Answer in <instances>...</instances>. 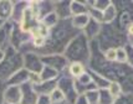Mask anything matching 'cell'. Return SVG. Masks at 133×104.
Masks as SVG:
<instances>
[{
	"mask_svg": "<svg viewBox=\"0 0 133 104\" xmlns=\"http://www.w3.org/2000/svg\"><path fill=\"white\" fill-rule=\"evenodd\" d=\"M81 31L76 30L72 24L71 19L69 20H60V23L50 30V34L46 39L45 46L37 52L40 56H47V55H57L64 53L65 48L67 47L70 41L78 35Z\"/></svg>",
	"mask_w": 133,
	"mask_h": 104,
	"instance_id": "obj_1",
	"label": "cell"
},
{
	"mask_svg": "<svg viewBox=\"0 0 133 104\" xmlns=\"http://www.w3.org/2000/svg\"><path fill=\"white\" fill-rule=\"evenodd\" d=\"M99 50L103 52L108 48L123 47L128 42L126 31L122 30L118 24L115 21L112 24H102L99 35L96 39Z\"/></svg>",
	"mask_w": 133,
	"mask_h": 104,
	"instance_id": "obj_2",
	"label": "cell"
},
{
	"mask_svg": "<svg viewBox=\"0 0 133 104\" xmlns=\"http://www.w3.org/2000/svg\"><path fill=\"white\" fill-rule=\"evenodd\" d=\"M64 56L69 62H80L87 67L91 57V42L82 32H80L70 41L64 51Z\"/></svg>",
	"mask_w": 133,
	"mask_h": 104,
	"instance_id": "obj_3",
	"label": "cell"
},
{
	"mask_svg": "<svg viewBox=\"0 0 133 104\" xmlns=\"http://www.w3.org/2000/svg\"><path fill=\"white\" fill-rule=\"evenodd\" d=\"M23 55L17 52L15 48L9 47L5 51L4 58L0 61V81L6 83V81L15 72L23 68Z\"/></svg>",
	"mask_w": 133,
	"mask_h": 104,
	"instance_id": "obj_4",
	"label": "cell"
},
{
	"mask_svg": "<svg viewBox=\"0 0 133 104\" xmlns=\"http://www.w3.org/2000/svg\"><path fill=\"white\" fill-rule=\"evenodd\" d=\"M57 89L64 94L65 100L70 104H74L76 99L78 98V94L76 92L75 82L67 75V71L60 73L57 78Z\"/></svg>",
	"mask_w": 133,
	"mask_h": 104,
	"instance_id": "obj_5",
	"label": "cell"
},
{
	"mask_svg": "<svg viewBox=\"0 0 133 104\" xmlns=\"http://www.w3.org/2000/svg\"><path fill=\"white\" fill-rule=\"evenodd\" d=\"M44 66L51 67L58 73L65 72L69 67V61L64 56V53H57V55H47V56H41Z\"/></svg>",
	"mask_w": 133,
	"mask_h": 104,
	"instance_id": "obj_6",
	"label": "cell"
},
{
	"mask_svg": "<svg viewBox=\"0 0 133 104\" xmlns=\"http://www.w3.org/2000/svg\"><path fill=\"white\" fill-rule=\"evenodd\" d=\"M23 62L25 68L30 73H40L42 68H44V63H42V58L40 55L35 53V52H28L23 55Z\"/></svg>",
	"mask_w": 133,
	"mask_h": 104,
	"instance_id": "obj_7",
	"label": "cell"
},
{
	"mask_svg": "<svg viewBox=\"0 0 133 104\" xmlns=\"http://www.w3.org/2000/svg\"><path fill=\"white\" fill-rule=\"evenodd\" d=\"M32 41V37L29 32H25L20 29V26L15 24L14 29H12L11 34V47L15 48L17 52H20V50L23 48L26 43H29Z\"/></svg>",
	"mask_w": 133,
	"mask_h": 104,
	"instance_id": "obj_8",
	"label": "cell"
},
{
	"mask_svg": "<svg viewBox=\"0 0 133 104\" xmlns=\"http://www.w3.org/2000/svg\"><path fill=\"white\" fill-rule=\"evenodd\" d=\"M74 82H75V88L78 95H85L87 92L93 91V89H97L96 86L93 84L92 79H91V76L88 73V71H86L77 79H74Z\"/></svg>",
	"mask_w": 133,
	"mask_h": 104,
	"instance_id": "obj_9",
	"label": "cell"
},
{
	"mask_svg": "<svg viewBox=\"0 0 133 104\" xmlns=\"http://www.w3.org/2000/svg\"><path fill=\"white\" fill-rule=\"evenodd\" d=\"M40 19L35 15L34 12L31 11V9H30L29 6H28V9L25 10L23 15V19H21V21L19 24V26H20V29L25 31V32H31L32 30L40 24Z\"/></svg>",
	"mask_w": 133,
	"mask_h": 104,
	"instance_id": "obj_10",
	"label": "cell"
},
{
	"mask_svg": "<svg viewBox=\"0 0 133 104\" xmlns=\"http://www.w3.org/2000/svg\"><path fill=\"white\" fill-rule=\"evenodd\" d=\"M15 24L12 21H6L0 27V50L6 51L9 47H11V34Z\"/></svg>",
	"mask_w": 133,
	"mask_h": 104,
	"instance_id": "obj_11",
	"label": "cell"
},
{
	"mask_svg": "<svg viewBox=\"0 0 133 104\" xmlns=\"http://www.w3.org/2000/svg\"><path fill=\"white\" fill-rule=\"evenodd\" d=\"M55 9L54 12L57 15L60 20H69L72 17L71 15V0H56L54 1Z\"/></svg>",
	"mask_w": 133,
	"mask_h": 104,
	"instance_id": "obj_12",
	"label": "cell"
},
{
	"mask_svg": "<svg viewBox=\"0 0 133 104\" xmlns=\"http://www.w3.org/2000/svg\"><path fill=\"white\" fill-rule=\"evenodd\" d=\"M20 89H21V102H20V104H36L39 94L35 92L32 84H30L28 82V83H25L20 87Z\"/></svg>",
	"mask_w": 133,
	"mask_h": 104,
	"instance_id": "obj_13",
	"label": "cell"
},
{
	"mask_svg": "<svg viewBox=\"0 0 133 104\" xmlns=\"http://www.w3.org/2000/svg\"><path fill=\"white\" fill-rule=\"evenodd\" d=\"M21 102V89L16 86H6L4 92V103L20 104Z\"/></svg>",
	"mask_w": 133,
	"mask_h": 104,
	"instance_id": "obj_14",
	"label": "cell"
},
{
	"mask_svg": "<svg viewBox=\"0 0 133 104\" xmlns=\"http://www.w3.org/2000/svg\"><path fill=\"white\" fill-rule=\"evenodd\" d=\"M101 27H102V24L93 20V19H90V21L87 23L86 27L82 30V34L86 36V39L90 42L91 41H95L97 39V36L99 35V31H101Z\"/></svg>",
	"mask_w": 133,
	"mask_h": 104,
	"instance_id": "obj_15",
	"label": "cell"
},
{
	"mask_svg": "<svg viewBox=\"0 0 133 104\" xmlns=\"http://www.w3.org/2000/svg\"><path fill=\"white\" fill-rule=\"evenodd\" d=\"M29 6V1H24V0H20V1H12V14H11V19L10 21H12L14 24L19 25L21 19H23V15L25 10L28 9Z\"/></svg>",
	"mask_w": 133,
	"mask_h": 104,
	"instance_id": "obj_16",
	"label": "cell"
},
{
	"mask_svg": "<svg viewBox=\"0 0 133 104\" xmlns=\"http://www.w3.org/2000/svg\"><path fill=\"white\" fill-rule=\"evenodd\" d=\"M29 75H30V72H28L25 68L19 69L17 72H15V73L6 81V86L21 87L23 84L29 82Z\"/></svg>",
	"mask_w": 133,
	"mask_h": 104,
	"instance_id": "obj_17",
	"label": "cell"
},
{
	"mask_svg": "<svg viewBox=\"0 0 133 104\" xmlns=\"http://www.w3.org/2000/svg\"><path fill=\"white\" fill-rule=\"evenodd\" d=\"M57 88V79L52 81H41L39 84L34 86L35 92L39 95H50Z\"/></svg>",
	"mask_w": 133,
	"mask_h": 104,
	"instance_id": "obj_18",
	"label": "cell"
},
{
	"mask_svg": "<svg viewBox=\"0 0 133 104\" xmlns=\"http://www.w3.org/2000/svg\"><path fill=\"white\" fill-rule=\"evenodd\" d=\"M36 9H37V15H39V19H41L44 16H46L49 14L54 12V9H55V4L54 1H50V0H41V1H36Z\"/></svg>",
	"mask_w": 133,
	"mask_h": 104,
	"instance_id": "obj_19",
	"label": "cell"
},
{
	"mask_svg": "<svg viewBox=\"0 0 133 104\" xmlns=\"http://www.w3.org/2000/svg\"><path fill=\"white\" fill-rule=\"evenodd\" d=\"M66 71H67V75H69L72 79H77L78 77H81L87 71V67L85 64L80 63V62H70L69 67H67Z\"/></svg>",
	"mask_w": 133,
	"mask_h": 104,
	"instance_id": "obj_20",
	"label": "cell"
},
{
	"mask_svg": "<svg viewBox=\"0 0 133 104\" xmlns=\"http://www.w3.org/2000/svg\"><path fill=\"white\" fill-rule=\"evenodd\" d=\"M12 14V1L0 0V19L3 21H10Z\"/></svg>",
	"mask_w": 133,
	"mask_h": 104,
	"instance_id": "obj_21",
	"label": "cell"
},
{
	"mask_svg": "<svg viewBox=\"0 0 133 104\" xmlns=\"http://www.w3.org/2000/svg\"><path fill=\"white\" fill-rule=\"evenodd\" d=\"M88 71V73L91 76V79H92L93 84L96 86V88L101 91V89H107L108 86H110V81L107 79V78H104L103 76L98 75V73H96V72H93L91 69H87Z\"/></svg>",
	"mask_w": 133,
	"mask_h": 104,
	"instance_id": "obj_22",
	"label": "cell"
},
{
	"mask_svg": "<svg viewBox=\"0 0 133 104\" xmlns=\"http://www.w3.org/2000/svg\"><path fill=\"white\" fill-rule=\"evenodd\" d=\"M117 16H118V11H117L116 6L111 4L107 9H104L102 11V24H112L116 21Z\"/></svg>",
	"mask_w": 133,
	"mask_h": 104,
	"instance_id": "obj_23",
	"label": "cell"
},
{
	"mask_svg": "<svg viewBox=\"0 0 133 104\" xmlns=\"http://www.w3.org/2000/svg\"><path fill=\"white\" fill-rule=\"evenodd\" d=\"M88 11L86 1H77V0H71V15L77 16V15H85Z\"/></svg>",
	"mask_w": 133,
	"mask_h": 104,
	"instance_id": "obj_24",
	"label": "cell"
},
{
	"mask_svg": "<svg viewBox=\"0 0 133 104\" xmlns=\"http://www.w3.org/2000/svg\"><path fill=\"white\" fill-rule=\"evenodd\" d=\"M90 21V16L85 14V15H77V16H72L71 17V24H72V26L75 27L76 30H78V31H81L86 27L87 23Z\"/></svg>",
	"mask_w": 133,
	"mask_h": 104,
	"instance_id": "obj_25",
	"label": "cell"
},
{
	"mask_svg": "<svg viewBox=\"0 0 133 104\" xmlns=\"http://www.w3.org/2000/svg\"><path fill=\"white\" fill-rule=\"evenodd\" d=\"M60 73L57 71H55L51 67H47V66H44L42 71L40 72V78L41 81H52V79H57Z\"/></svg>",
	"mask_w": 133,
	"mask_h": 104,
	"instance_id": "obj_26",
	"label": "cell"
},
{
	"mask_svg": "<svg viewBox=\"0 0 133 104\" xmlns=\"http://www.w3.org/2000/svg\"><path fill=\"white\" fill-rule=\"evenodd\" d=\"M60 23V19L57 17V15L55 14V12H51V14H49L46 16H44L41 19V24L42 25H45L47 29H54L57 24Z\"/></svg>",
	"mask_w": 133,
	"mask_h": 104,
	"instance_id": "obj_27",
	"label": "cell"
},
{
	"mask_svg": "<svg viewBox=\"0 0 133 104\" xmlns=\"http://www.w3.org/2000/svg\"><path fill=\"white\" fill-rule=\"evenodd\" d=\"M50 34V29H47L45 25H42V24H39L36 27H35L30 35H31V37L32 39H36V37H44V39H47V36Z\"/></svg>",
	"mask_w": 133,
	"mask_h": 104,
	"instance_id": "obj_28",
	"label": "cell"
},
{
	"mask_svg": "<svg viewBox=\"0 0 133 104\" xmlns=\"http://www.w3.org/2000/svg\"><path fill=\"white\" fill-rule=\"evenodd\" d=\"M107 91L110 92V94L113 97V98L116 99L118 97H121L122 94H123V89H122V86L118 83V82H110V86L107 88Z\"/></svg>",
	"mask_w": 133,
	"mask_h": 104,
	"instance_id": "obj_29",
	"label": "cell"
},
{
	"mask_svg": "<svg viewBox=\"0 0 133 104\" xmlns=\"http://www.w3.org/2000/svg\"><path fill=\"white\" fill-rule=\"evenodd\" d=\"M87 4L90 6H92V8H95L96 10L103 11L104 9H107L112 4V1L111 0H90V1H87Z\"/></svg>",
	"mask_w": 133,
	"mask_h": 104,
	"instance_id": "obj_30",
	"label": "cell"
},
{
	"mask_svg": "<svg viewBox=\"0 0 133 104\" xmlns=\"http://www.w3.org/2000/svg\"><path fill=\"white\" fill-rule=\"evenodd\" d=\"M98 104H113V102H115V98L111 95L107 89L98 91Z\"/></svg>",
	"mask_w": 133,
	"mask_h": 104,
	"instance_id": "obj_31",
	"label": "cell"
},
{
	"mask_svg": "<svg viewBox=\"0 0 133 104\" xmlns=\"http://www.w3.org/2000/svg\"><path fill=\"white\" fill-rule=\"evenodd\" d=\"M86 4H87V1H86ZM87 8H88L87 15L90 16V19H93V20H96V21H98V23L102 24V11H99V10H96L95 8L90 6L88 4H87Z\"/></svg>",
	"mask_w": 133,
	"mask_h": 104,
	"instance_id": "obj_32",
	"label": "cell"
},
{
	"mask_svg": "<svg viewBox=\"0 0 133 104\" xmlns=\"http://www.w3.org/2000/svg\"><path fill=\"white\" fill-rule=\"evenodd\" d=\"M85 98H86L87 103L88 104H98V89H93V91H90L85 94Z\"/></svg>",
	"mask_w": 133,
	"mask_h": 104,
	"instance_id": "obj_33",
	"label": "cell"
},
{
	"mask_svg": "<svg viewBox=\"0 0 133 104\" xmlns=\"http://www.w3.org/2000/svg\"><path fill=\"white\" fill-rule=\"evenodd\" d=\"M49 97H50V99H51L52 104H60V103H62V102H66V100H65L64 94L60 92L57 88H56V89H55V91H54Z\"/></svg>",
	"mask_w": 133,
	"mask_h": 104,
	"instance_id": "obj_34",
	"label": "cell"
},
{
	"mask_svg": "<svg viewBox=\"0 0 133 104\" xmlns=\"http://www.w3.org/2000/svg\"><path fill=\"white\" fill-rule=\"evenodd\" d=\"M116 62H118V63L127 62V53H126L124 47H117L116 48Z\"/></svg>",
	"mask_w": 133,
	"mask_h": 104,
	"instance_id": "obj_35",
	"label": "cell"
},
{
	"mask_svg": "<svg viewBox=\"0 0 133 104\" xmlns=\"http://www.w3.org/2000/svg\"><path fill=\"white\" fill-rule=\"evenodd\" d=\"M113 104H133V94H126V93H123L121 97L115 99Z\"/></svg>",
	"mask_w": 133,
	"mask_h": 104,
	"instance_id": "obj_36",
	"label": "cell"
},
{
	"mask_svg": "<svg viewBox=\"0 0 133 104\" xmlns=\"http://www.w3.org/2000/svg\"><path fill=\"white\" fill-rule=\"evenodd\" d=\"M103 58L108 62H116V48H108L102 52Z\"/></svg>",
	"mask_w": 133,
	"mask_h": 104,
	"instance_id": "obj_37",
	"label": "cell"
},
{
	"mask_svg": "<svg viewBox=\"0 0 133 104\" xmlns=\"http://www.w3.org/2000/svg\"><path fill=\"white\" fill-rule=\"evenodd\" d=\"M123 47H124L126 53H127V62H126V63H127L131 68H133V47L131 46L128 42Z\"/></svg>",
	"mask_w": 133,
	"mask_h": 104,
	"instance_id": "obj_38",
	"label": "cell"
},
{
	"mask_svg": "<svg viewBox=\"0 0 133 104\" xmlns=\"http://www.w3.org/2000/svg\"><path fill=\"white\" fill-rule=\"evenodd\" d=\"M41 82L40 78V73H30L29 75V83L32 86H36Z\"/></svg>",
	"mask_w": 133,
	"mask_h": 104,
	"instance_id": "obj_39",
	"label": "cell"
},
{
	"mask_svg": "<svg viewBox=\"0 0 133 104\" xmlns=\"http://www.w3.org/2000/svg\"><path fill=\"white\" fill-rule=\"evenodd\" d=\"M36 104H52V103H51V99H50L49 95H39Z\"/></svg>",
	"mask_w": 133,
	"mask_h": 104,
	"instance_id": "obj_40",
	"label": "cell"
},
{
	"mask_svg": "<svg viewBox=\"0 0 133 104\" xmlns=\"http://www.w3.org/2000/svg\"><path fill=\"white\" fill-rule=\"evenodd\" d=\"M5 88H6V83L0 81V104H4V92H5Z\"/></svg>",
	"mask_w": 133,
	"mask_h": 104,
	"instance_id": "obj_41",
	"label": "cell"
},
{
	"mask_svg": "<svg viewBox=\"0 0 133 104\" xmlns=\"http://www.w3.org/2000/svg\"><path fill=\"white\" fill-rule=\"evenodd\" d=\"M126 35H127V37H133V23L129 24L126 27Z\"/></svg>",
	"mask_w": 133,
	"mask_h": 104,
	"instance_id": "obj_42",
	"label": "cell"
},
{
	"mask_svg": "<svg viewBox=\"0 0 133 104\" xmlns=\"http://www.w3.org/2000/svg\"><path fill=\"white\" fill-rule=\"evenodd\" d=\"M74 104H88V103H87L85 95H78V98L76 99V102Z\"/></svg>",
	"mask_w": 133,
	"mask_h": 104,
	"instance_id": "obj_43",
	"label": "cell"
},
{
	"mask_svg": "<svg viewBox=\"0 0 133 104\" xmlns=\"http://www.w3.org/2000/svg\"><path fill=\"white\" fill-rule=\"evenodd\" d=\"M4 55H5V51H3V50H0V61L4 58Z\"/></svg>",
	"mask_w": 133,
	"mask_h": 104,
	"instance_id": "obj_44",
	"label": "cell"
},
{
	"mask_svg": "<svg viewBox=\"0 0 133 104\" xmlns=\"http://www.w3.org/2000/svg\"><path fill=\"white\" fill-rule=\"evenodd\" d=\"M128 43L133 47V37H128Z\"/></svg>",
	"mask_w": 133,
	"mask_h": 104,
	"instance_id": "obj_45",
	"label": "cell"
},
{
	"mask_svg": "<svg viewBox=\"0 0 133 104\" xmlns=\"http://www.w3.org/2000/svg\"><path fill=\"white\" fill-rule=\"evenodd\" d=\"M4 24H5V21H3V20H1V19H0V27H1V26H3V25H4Z\"/></svg>",
	"mask_w": 133,
	"mask_h": 104,
	"instance_id": "obj_46",
	"label": "cell"
},
{
	"mask_svg": "<svg viewBox=\"0 0 133 104\" xmlns=\"http://www.w3.org/2000/svg\"><path fill=\"white\" fill-rule=\"evenodd\" d=\"M60 104H70V103H67V102H62V103H60Z\"/></svg>",
	"mask_w": 133,
	"mask_h": 104,
	"instance_id": "obj_47",
	"label": "cell"
},
{
	"mask_svg": "<svg viewBox=\"0 0 133 104\" xmlns=\"http://www.w3.org/2000/svg\"><path fill=\"white\" fill-rule=\"evenodd\" d=\"M4 104H6V103H4Z\"/></svg>",
	"mask_w": 133,
	"mask_h": 104,
	"instance_id": "obj_48",
	"label": "cell"
}]
</instances>
